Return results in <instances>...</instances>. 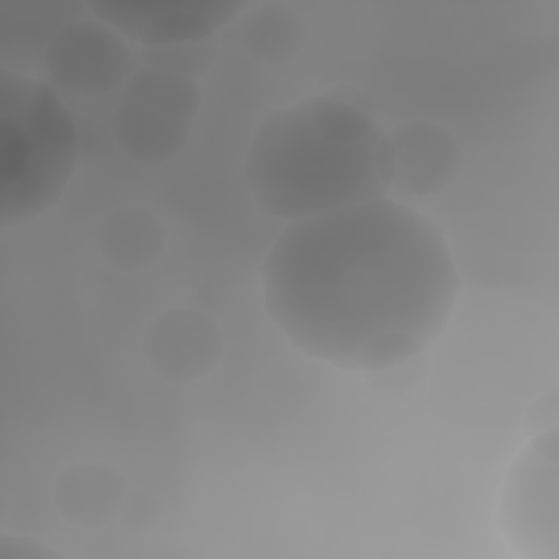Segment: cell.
<instances>
[{
	"label": "cell",
	"mask_w": 559,
	"mask_h": 559,
	"mask_svg": "<svg viewBox=\"0 0 559 559\" xmlns=\"http://www.w3.org/2000/svg\"><path fill=\"white\" fill-rule=\"evenodd\" d=\"M459 295L432 221L389 197L288 223L262 262V301L301 354L349 371L397 367L443 332Z\"/></svg>",
	"instance_id": "obj_1"
},
{
	"label": "cell",
	"mask_w": 559,
	"mask_h": 559,
	"mask_svg": "<svg viewBox=\"0 0 559 559\" xmlns=\"http://www.w3.org/2000/svg\"><path fill=\"white\" fill-rule=\"evenodd\" d=\"M245 181L264 214L288 223L382 199L391 188L386 135L356 105L312 96L258 127Z\"/></svg>",
	"instance_id": "obj_2"
},
{
	"label": "cell",
	"mask_w": 559,
	"mask_h": 559,
	"mask_svg": "<svg viewBox=\"0 0 559 559\" xmlns=\"http://www.w3.org/2000/svg\"><path fill=\"white\" fill-rule=\"evenodd\" d=\"M504 539L528 559H557V428L542 430L507 474L500 496Z\"/></svg>",
	"instance_id": "obj_4"
},
{
	"label": "cell",
	"mask_w": 559,
	"mask_h": 559,
	"mask_svg": "<svg viewBox=\"0 0 559 559\" xmlns=\"http://www.w3.org/2000/svg\"><path fill=\"white\" fill-rule=\"evenodd\" d=\"M96 20L142 46L197 44L240 11L234 2H92Z\"/></svg>",
	"instance_id": "obj_6"
},
{
	"label": "cell",
	"mask_w": 559,
	"mask_h": 559,
	"mask_svg": "<svg viewBox=\"0 0 559 559\" xmlns=\"http://www.w3.org/2000/svg\"><path fill=\"white\" fill-rule=\"evenodd\" d=\"M242 44L264 61H284L299 48V24L290 15L275 13L269 17L262 13V17H253L247 31H242Z\"/></svg>",
	"instance_id": "obj_9"
},
{
	"label": "cell",
	"mask_w": 559,
	"mask_h": 559,
	"mask_svg": "<svg viewBox=\"0 0 559 559\" xmlns=\"http://www.w3.org/2000/svg\"><path fill=\"white\" fill-rule=\"evenodd\" d=\"M127 63L124 44L109 26L72 24L57 33L48 50L50 76L76 94L111 90Z\"/></svg>",
	"instance_id": "obj_7"
},
{
	"label": "cell",
	"mask_w": 559,
	"mask_h": 559,
	"mask_svg": "<svg viewBox=\"0 0 559 559\" xmlns=\"http://www.w3.org/2000/svg\"><path fill=\"white\" fill-rule=\"evenodd\" d=\"M391 188L408 194H430L456 173V146L441 129L413 122L386 135Z\"/></svg>",
	"instance_id": "obj_8"
},
{
	"label": "cell",
	"mask_w": 559,
	"mask_h": 559,
	"mask_svg": "<svg viewBox=\"0 0 559 559\" xmlns=\"http://www.w3.org/2000/svg\"><path fill=\"white\" fill-rule=\"evenodd\" d=\"M79 159V131L59 94L44 81L0 76V223L24 225L66 192Z\"/></svg>",
	"instance_id": "obj_3"
},
{
	"label": "cell",
	"mask_w": 559,
	"mask_h": 559,
	"mask_svg": "<svg viewBox=\"0 0 559 559\" xmlns=\"http://www.w3.org/2000/svg\"><path fill=\"white\" fill-rule=\"evenodd\" d=\"M197 90L179 74H140L114 120L116 138L138 159H166L188 135Z\"/></svg>",
	"instance_id": "obj_5"
}]
</instances>
